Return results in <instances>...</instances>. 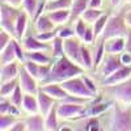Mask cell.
<instances>
[{
	"label": "cell",
	"mask_w": 131,
	"mask_h": 131,
	"mask_svg": "<svg viewBox=\"0 0 131 131\" xmlns=\"http://www.w3.org/2000/svg\"><path fill=\"white\" fill-rule=\"evenodd\" d=\"M84 71L85 70L81 66L72 62L71 59H68L64 55L59 59H55V62L52 63L50 76L45 84H50V83H59L60 84V83L67 81L70 79L81 76L84 73ZM45 84H42V85H45Z\"/></svg>",
	"instance_id": "1"
},
{
	"label": "cell",
	"mask_w": 131,
	"mask_h": 131,
	"mask_svg": "<svg viewBox=\"0 0 131 131\" xmlns=\"http://www.w3.org/2000/svg\"><path fill=\"white\" fill-rule=\"evenodd\" d=\"M128 29H130V25L127 23V20H125L122 16H110L107 20V24L104 29V33H102V41L106 42L112 38H126L127 33H128Z\"/></svg>",
	"instance_id": "2"
},
{
	"label": "cell",
	"mask_w": 131,
	"mask_h": 131,
	"mask_svg": "<svg viewBox=\"0 0 131 131\" xmlns=\"http://www.w3.org/2000/svg\"><path fill=\"white\" fill-rule=\"evenodd\" d=\"M112 131H131V106L126 109L118 104L113 106Z\"/></svg>",
	"instance_id": "3"
},
{
	"label": "cell",
	"mask_w": 131,
	"mask_h": 131,
	"mask_svg": "<svg viewBox=\"0 0 131 131\" xmlns=\"http://www.w3.org/2000/svg\"><path fill=\"white\" fill-rule=\"evenodd\" d=\"M18 15H20V10H17V8L7 5L4 3H2V5H0V24H2V29L13 37H16V21H17Z\"/></svg>",
	"instance_id": "4"
},
{
	"label": "cell",
	"mask_w": 131,
	"mask_h": 131,
	"mask_svg": "<svg viewBox=\"0 0 131 131\" xmlns=\"http://www.w3.org/2000/svg\"><path fill=\"white\" fill-rule=\"evenodd\" d=\"M60 85L64 88V91L68 94H73V96H79L83 98H86V100H92V98L96 97V94H93L88 88L83 80V76H78V78L70 79L67 81L60 83Z\"/></svg>",
	"instance_id": "5"
},
{
	"label": "cell",
	"mask_w": 131,
	"mask_h": 131,
	"mask_svg": "<svg viewBox=\"0 0 131 131\" xmlns=\"http://www.w3.org/2000/svg\"><path fill=\"white\" fill-rule=\"evenodd\" d=\"M104 91L109 94H112L118 102L125 105H131V79L117 85L104 86Z\"/></svg>",
	"instance_id": "6"
},
{
	"label": "cell",
	"mask_w": 131,
	"mask_h": 131,
	"mask_svg": "<svg viewBox=\"0 0 131 131\" xmlns=\"http://www.w3.org/2000/svg\"><path fill=\"white\" fill-rule=\"evenodd\" d=\"M37 79H34L30 73H28V71L21 67L20 68V75H18V83L20 86L23 88L25 94H36L39 92V86L37 84Z\"/></svg>",
	"instance_id": "7"
},
{
	"label": "cell",
	"mask_w": 131,
	"mask_h": 131,
	"mask_svg": "<svg viewBox=\"0 0 131 131\" xmlns=\"http://www.w3.org/2000/svg\"><path fill=\"white\" fill-rule=\"evenodd\" d=\"M85 110V105L75 104H58V115L60 119H79V117Z\"/></svg>",
	"instance_id": "8"
},
{
	"label": "cell",
	"mask_w": 131,
	"mask_h": 131,
	"mask_svg": "<svg viewBox=\"0 0 131 131\" xmlns=\"http://www.w3.org/2000/svg\"><path fill=\"white\" fill-rule=\"evenodd\" d=\"M81 39L73 37L64 41V55L72 62L80 66V51H81Z\"/></svg>",
	"instance_id": "9"
},
{
	"label": "cell",
	"mask_w": 131,
	"mask_h": 131,
	"mask_svg": "<svg viewBox=\"0 0 131 131\" xmlns=\"http://www.w3.org/2000/svg\"><path fill=\"white\" fill-rule=\"evenodd\" d=\"M131 79V67L128 66H122L121 68H118L115 72H113L110 76L104 79V86H110V85H117L125 83Z\"/></svg>",
	"instance_id": "10"
},
{
	"label": "cell",
	"mask_w": 131,
	"mask_h": 131,
	"mask_svg": "<svg viewBox=\"0 0 131 131\" xmlns=\"http://www.w3.org/2000/svg\"><path fill=\"white\" fill-rule=\"evenodd\" d=\"M121 59H119V55H112V54H106V57L101 64V75L102 78H107L110 76L113 72H115L118 68L122 67Z\"/></svg>",
	"instance_id": "11"
},
{
	"label": "cell",
	"mask_w": 131,
	"mask_h": 131,
	"mask_svg": "<svg viewBox=\"0 0 131 131\" xmlns=\"http://www.w3.org/2000/svg\"><path fill=\"white\" fill-rule=\"evenodd\" d=\"M101 98L98 97L97 100L92 104V107H89L88 110H84L83 114L79 117V119L83 118H97L98 115H101L102 113H105L106 110H109L110 107H113L114 105L112 102H100Z\"/></svg>",
	"instance_id": "12"
},
{
	"label": "cell",
	"mask_w": 131,
	"mask_h": 131,
	"mask_svg": "<svg viewBox=\"0 0 131 131\" xmlns=\"http://www.w3.org/2000/svg\"><path fill=\"white\" fill-rule=\"evenodd\" d=\"M37 98H38V105H39V114H42L43 117H46L51 112V109L57 105L55 98H52L51 96L45 93L41 88H39V92L37 93Z\"/></svg>",
	"instance_id": "13"
},
{
	"label": "cell",
	"mask_w": 131,
	"mask_h": 131,
	"mask_svg": "<svg viewBox=\"0 0 131 131\" xmlns=\"http://www.w3.org/2000/svg\"><path fill=\"white\" fill-rule=\"evenodd\" d=\"M41 89L45 93H47L49 96H51L52 98H55L57 101H63L68 96V93L64 91V88L59 83H50V84L41 85Z\"/></svg>",
	"instance_id": "14"
},
{
	"label": "cell",
	"mask_w": 131,
	"mask_h": 131,
	"mask_svg": "<svg viewBox=\"0 0 131 131\" xmlns=\"http://www.w3.org/2000/svg\"><path fill=\"white\" fill-rule=\"evenodd\" d=\"M18 75H20V67H18L17 62L2 66V72H0V84L17 79Z\"/></svg>",
	"instance_id": "15"
},
{
	"label": "cell",
	"mask_w": 131,
	"mask_h": 131,
	"mask_svg": "<svg viewBox=\"0 0 131 131\" xmlns=\"http://www.w3.org/2000/svg\"><path fill=\"white\" fill-rule=\"evenodd\" d=\"M23 46L25 51L28 52H34V51H47L49 45L45 42H41L36 36H29L23 41Z\"/></svg>",
	"instance_id": "16"
},
{
	"label": "cell",
	"mask_w": 131,
	"mask_h": 131,
	"mask_svg": "<svg viewBox=\"0 0 131 131\" xmlns=\"http://www.w3.org/2000/svg\"><path fill=\"white\" fill-rule=\"evenodd\" d=\"M26 131H47L46 128V119L42 114L29 115L26 119Z\"/></svg>",
	"instance_id": "17"
},
{
	"label": "cell",
	"mask_w": 131,
	"mask_h": 131,
	"mask_svg": "<svg viewBox=\"0 0 131 131\" xmlns=\"http://www.w3.org/2000/svg\"><path fill=\"white\" fill-rule=\"evenodd\" d=\"M126 47V38H112L105 42V50L106 54H112V55H119L125 51Z\"/></svg>",
	"instance_id": "18"
},
{
	"label": "cell",
	"mask_w": 131,
	"mask_h": 131,
	"mask_svg": "<svg viewBox=\"0 0 131 131\" xmlns=\"http://www.w3.org/2000/svg\"><path fill=\"white\" fill-rule=\"evenodd\" d=\"M23 109L30 115L39 114V105H38V98L36 94H25L24 101H23Z\"/></svg>",
	"instance_id": "19"
},
{
	"label": "cell",
	"mask_w": 131,
	"mask_h": 131,
	"mask_svg": "<svg viewBox=\"0 0 131 131\" xmlns=\"http://www.w3.org/2000/svg\"><path fill=\"white\" fill-rule=\"evenodd\" d=\"M91 0H72L71 7V21H76L81 17V15L89 8Z\"/></svg>",
	"instance_id": "20"
},
{
	"label": "cell",
	"mask_w": 131,
	"mask_h": 131,
	"mask_svg": "<svg viewBox=\"0 0 131 131\" xmlns=\"http://www.w3.org/2000/svg\"><path fill=\"white\" fill-rule=\"evenodd\" d=\"M50 20L54 23L55 26L64 25L66 23L71 21V9H63V10H54V12L47 13Z\"/></svg>",
	"instance_id": "21"
},
{
	"label": "cell",
	"mask_w": 131,
	"mask_h": 131,
	"mask_svg": "<svg viewBox=\"0 0 131 131\" xmlns=\"http://www.w3.org/2000/svg\"><path fill=\"white\" fill-rule=\"evenodd\" d=\"M46 119V128L47 131H58L59 126V115H58V104L51 109V112L45 117Z\"/></svg>",
	"instance_id": "22"
},
{
	"label": "cell",
	"mask_w": 131,
	"mask_h": 131,
	"mask_svg": "<svg viewBox=\"0 0 131 131\" xmlns=\"http://www.w3.org/2000/svg\"><path fill=\"white\" fill-rule=\"evenodd\" d=\"M34 25H36V29H37L38 33H46V31L55 30V25H54V23L50 20L47 13L42 15L38 20H36Z\"/></svg>",
	"instance_id": "23"
},
{
	"label": "cell",
	"mask_w": 131,
	"mask_h": 131,
	"mask_svg": "<svg viewBox=\"0 0 131 131\" xmlns=\"http://www.w3.org/2000/svg\"><path fill=\"white\" fill-rule=\"evenodd\" d=\"M28 21H29V16L28 13H25L24 10L20 12L17 21H16V38L17 39H23L25 33H26V28H28Z\"/></svg>",
	"instance_id": "24"
},
{
	"label": "cell",
	"mask_w": 131,
	"mask_h": 131,
	"mask_svg": "<svg viewBox=\"0 0 131 131\" xmlns=\"http://www.w3.org/2000/svg\"><path fill=\"white\" fill-rule=\"evenodd\" d=\"M13 62H17V57H16L13 41H12V43L7 49L0 51V63H2V66H5V64H10Z\"/></svg>",
	"instance_id": "25"
},
{
	"label": "cell",
	"mask_w": 131,
	"mask_h": 131,
	"mask_svg": "<svg viewBox=\"0 0 131 131\" xmlns=\"http://www.w3.org/2000/svg\"><path fill=\"white\" fill-rule=\"evenodd\" d=\"M72 0H50L46 5V13L54 12V10H63V9H71Z\"/></svg>",
	"instance_id": "26"
},
{
	"label": "cell",
	"mask_w": 131,
	"mask_h": 131,
	"mask_svg": "<svg viewBox=\"0 0 131 131\" xmlns=\"http://www.w3.org/2000/svg\"><path fill=\"white\" fill-rule=\"evenodd\" d=\"M80 66L84 70H93V57L89 49L85 47L84 45L81 46L80 51Z\"/></svg>",
	"instance_id": "27"
},
{
	"label": "cell",
	"mask_w": 131,
	"mask_h": 131,
	"mask_svg": "<svg viewBox=\"0 0 131 131\" xmlns=\"http://www.w3.org/2000/svg\"><path fill=\"white\" fill-rule=\"evenodd\" d=\"M105 13L102 12L101 9H94V8H88L85 10V12L81 15V20H84L86 24H89V25H93L96 21L100 18L101 16H104Z\"/></svg>",
	"instance_id": "28"
},
{
	"label": "cell",
	"mask_w": 131,
	"mask_h": 131,
	"mask_svg": "<svg viewBox=\"0 0 131 131\" xmlns=\"http://www.w3.org/2000/svg\"><path fill=\"white\" fill-rule=\"evenodd\" d=\"M26 60H31L37 64H50L51 59L45 54V51H34V52H28L26 51Z\"/></svg>",
	"instance_id": "29"
},
{
	"label": "cell",
	"mask_w": 131,
	"mask_h": 131,
	"mask_svg": "<svg viewBox=\"0 0 131 131\" xmlns=\"http://www.w3.org/2000/svg\"><path fill=\"white\" fill-rule=\"evenodd\" d=\"M51 50H52V58L59 59L64 57V39L57 36L51 42Z\"/></svg>",
	"instance_id": "30"
},
{
	"label": "cell",
	"mask_w": 131,
	"mask_h": 131,
	"mask_svg": "<svg viewBox=\"0 0 131 131\" xmlns=\"http://www.w3.org/2000/svg\"><path fill=\"white\" fill-rule=\"evenodd\" d=\"M106 57V50H105V42L101 41L100 45L97 46V50L94 51V57H93V70L98 68L102 64L104 59Z\"/></svg>",
	"instance_id": "31"
},
{
	"label": "cell",
	"mask_w": 131,
	"mask_h": 131,
	"mask_svg": "<svg viewBox=\"0 0 131 131\" xmlns=\"http://www.w3.org/2000/svg\"><path fill=\"white\" fill-rule=\"evenodd\" d=\"M17 85H18V80L17 79L7 81V83H3L2 86H0V97H4V98L10 97V94L15 92Z\"/></svg>",
	"instance_id": "32"
},
{
	"label": "cell",
	"mask_w": 131,
	"mask_h": 131,
	"mask_svg": "<svg viewBox=\"0 0 131 131\" xmlns=\"http://www.w3.org/2000/svg\"><path fill=\"white\" fill-rule=\"evenodd\" d=\"M17 121H18L17 117H13L10 114L0 115V131H9L16 125Z\"/></svg>",
	"instance_id": "33"
},
{
	"label": "cell",
	"mask_w": 131,
	"mask_h": 131,
	"mask_svg": "<svg viewBox=\"0 0 131 131\" xmlns=\"http://www.w3.org/2000/svg\"><path fill=\"white\" fill-rule=\"evenodd\" d=\"M109 17H110V16L104 15V16H101V17L98 18L96 23L92 25V26H93V31H94V37H96V39H97L98 37H101V36H102L104 29H105V26H106V24H107Z\"/></svg>",
	"instance_id": "34"
},
{
	"label": "cell",
	"mask_w": 131,
	"mask_h": 131,
	"mask_svg": "<svg viewBox=\"0 0 131 131\" xmlns=\"http://www.w3.org/2000/svg\"><path fill=\"white\" fill-rule=\"evenodd\" d=\"M24 96H25V93H24L23 88L20 86V83H18V85L16 86V89H15V92L10 94L9 100H10V102H12L13 105L21 107V106H23V101H24Z\"/></svg>",
	"instance_id": "35"
},
{
	"label": "cell",
	"mask_w": 131,
	"mask_h": 131,
	"mask_svg": "<svg viewBox=\"0 0 131 131\" xmlns=\"http://www.w3.org/2000/svg\"><path fill=\"white\" fill-rule=\"evenodd\" d=\"M38 3H39L38 0H24V4H23L24 12L28 13V16L33 18V17H34V15H36Z\"/></svg>",
	"instance_id": "36"
},
{
	"label": "cell",
	"mask_w": 131,
	"mask_h": 131,
	"mask_svg": "<svg viewBox=\"0 0 131 131\" xmlns=\"http://www.w3.org/2000/svg\"><path fill=\"white\" fill-rule=\"evenodd\" d=\"M23 67L28 71V73H30L34 79L38 80V76H39V67H41V64H37L34 62H31V60H26L24 62V66Z\"/></svg>",
	"instance_id": "37"
},
{
	"label": "cell",
	"mask_w": 131,
	"mask_h": 131,
	"mask_svg": "<svg viewBox=\"0 0 131 131\" xmlns=\"http://www.w3.org/2000/svg\"><path fill=\"white\" fill-rule=\"evenodd\" d=\"M73 29H75V33H76V37L83 41L85 31H86V29H88V24H86L84 20L79 18V20L75 21V28Z\"/></svg>",
	"instance_id": "38"
},
{
	"label": "cell",
	"mask_w": 131,
	"mask_h": 131,
	"mask_svg": "<svg viewBox=\"0 0 131 131\" xmlns=\"http://www.w3.org/2000/svg\"><path fill=\"white\" fill-rule=\"evenodd\" d=\"M12 41H13V36H10L9 33L2 29V31H0V51L7 49L12 43Z\"/></svg>",
	"instance_id": "39"
},
{
	"label": "cell",
	"mask_w": 131,
	"mask_h": 131,
	"mask_svg": "<svg viewBox=\"0 0 131 131\" xmlns=\"http://www.w3.org/2000/svg\"><path fill=\"white\" fill-rule=\"evenodd\" d=\"M13 46H15V52H16V57H17V62H26V51L24 49V46H21L20 43L13 39Z\"/></svg>",
	"instance_id": "40"
},
{
	"label": "cell",
	"mask_w": 131,
	"mask_h": 131,
	"mask_svg": "<svg viewBox=\"0 0 131 131\" xmlns=\"http://www.w3.org/2000/svg\"><path fill=\"white\" fill-rule=\"evenodd\" d=\"M57 36H58V29L51 30V31H46V33H37L36 37H37L41 42L47 43V42H52V39L55 38Z\"/></svg>",
	"instance_id": "41"
},
{
	"label": "cell",
	"mask_w": 131,
	"mask_h": 131,
	"mask_svg": "<svg viewBox=\"0 0 131 131\" xmlns=\"http://www.w3.org/2000/svg\"><path fill=\"white\" fill-rule=\"evenodd\" d=\"M58 37H60L62 39H70V38H73L76 37V33H75V29H71L68 26H63V28H59L58 29Z\"/></svg>",
	"instance_id": "42"
},
{
	"label": "cell",
	"mask_w": 131,
	"mask_h": 131,
	"mask_svg": "<svg viewBox=\"0 0 131 131\" xmlns=\"http://www.w3.org/2000/svg\"><path fill=\"white\" fill-rule=\"evenodd\" d=\"M85 131H104V128L97 118H89L85 126Z\"/></svg>",
	"instance_id": "43"
},
{
	"label": "cell",
	"mask_w": 131,
	"mask_h": 131,
	"mask_svg": "<svg viewBox=\"0 0 131 131\" xmlns=\"http://www.w3.org/2000/svg\"><path fill=\"white\" fill-rule=\"evenodd\" d=\"M46 5H47V0H41L38 3V7H37V10H36V15L33 17V21L38 20L42 15L46 13Z\"/></svg>",
	"instance_id": "44"
},
{
	"label": "cell",
	"mask_w": 131,
	"mask_h": 131,
	"mask_svg": "<svg viewBox=\"0 0 131 131\" xmlns=\"http://www.w3.org/2000/svg\"><path fill=\"white\" fill-rule=\"evenodd\" d=\"M96 41V37H94V31H93V26H88L86 29L85 34H84V38H83V42L85 45H91Z\"/></svg>",
	"instance_id": "45"
},
{
	"label": "cell",
	"mask_w": 131,
	"mask_h": 131,
	"mask_svg": "<svg viewBox=\"0 0 131 131\" xmlns=\"http://www.w3.org/2000/svg\"><path fill=\"white\" fill-rule=\"evenodd\" d=\"M10 105H12L10 100H8V98H4V97H2V100H0V115L8 114V110H9Z\"/></svg>",
	"instance_id": "46"
},
{
	"label": "cell",
	"mask_w": 131,
	"mask_h": 131,
	"mask_svg": "<svg viewBox=\"0 0 131 131\" xmlns=\"http://www.w3.org/2000/svg\"><path fill=\"white\" fill-rule=\"evenodd\" d=\"M83 80H84V83L86 85V88H88L93 94H97V85L94 84V81L92 79H89V78H86V76H83Z\"/></svg>",
	"instance_id": "47"
},
{
	"label": "cell",
	"mask_w": 131,
	"mask_h": 131,
	"mask_svg": "<svg viewBox=\"0 0 131 131\" xmlns=\"http://www.w3.org/2000/svg\"><path fill=\"white\" fill-rule=\"evenodd\" d=\"M119 59H121V63L123 66H128L131 67V54L127 51H123L122 54H119Z\"/></svg>",
	"instance_id": "48"
},
{
	"label": "cell",
	"mask_w": 131,
	"mask_h": 131,
	"mask_svg": "<svg viewBox=\"0 0 131 131\" xmlns=\"http://www.w3.org/2000/svg\"><path fill=\"white\" fill-rule=\"evenodd\" d=\"M2 3H4L7 5H10L13 8H20L24 4V0H2Z\"/></svg>",
	"instance_id": "49"
},
{
	"label": "cell",
	"mask_w": 131,
	"mask_h": 131,
	"mask_svg": "<svg viewBox=\"0 0 131 131\" xmlns=\"http://www.w3.org/2000/svg\"><path fill=\"white\" fill-rule=\"evenodd\" d=\"M9 131H26V122L25 121H17L16 125Z\"/></svg>",
	"instance_id": "50"
},
{
	"label": "cell",
	"mask_w": 131,
	"mask_h": 131,
	"mask_svg": "<svg viewBox=\"0 0 131 131\" xmlns=\"http://www.w3.org/2000/svg\"><path fill=\"white\" fill-rule=\"evenodd\" d=\"M125 51L130 52L131 54V26L128 29V33L126 36V47H125Z\"/></svg>",
	"instance_id": "51"
},
{
	"label": "cell",
	"mask_w": 131,
	"mask_h": 131,
	"mask_svg": "<svg viewBox=\"0 0 131 131\" xmlns=\"http://www.w3.org/2000/svg\"><path fill=\"white\" fill-rule=\"evenodd\" d=\"M104 0H91L89 2V8H94V9H101Z\"/></svg>",
	"instance_id": "52"
},
{
	"label": "cell",
	"mask_w": 131,
	"mask_h": 131,
	"mask_svg": "<svg viewBox=\"0 0 131 131\" xmlns=\"http://www.w3.org/2000/svg\"><path fill=\"white\" fill-rule=\"evenodd\" d=\"M123 2V0H110V3H112V5L114 7V8H117V7H119L121 5V3Z\"/></svg>",
	"instance_id": "53"
},
{
	"label": "cell",
	"mask_w": 131,
	"mask_h": 131,
	"mask_svg": "<svg viewBox=\"0 0 131 131\" xmlns=\"http://www.w3.org/2000/svg\"><path fill=\"white\" fill-rule=\"evenodd\" d=\"M58 131H73L70 126H67V125H64V126H60V128L58 130Z\"/></svg>",
	"instance_id": "54"
},
{
	"label": "cell",
	"mask_w": 131,
	"mask_h": 131,
	"mask_svg": "<svg viewBox=\"0 0 131 131\" xmlns=\"http://www.w3.org/2000/svg\"><path fill=\"white\" fill-rule=\"evenodd\" d=\"M123 2H125L126 4H131V0H123Z\"/></svg>",
	"instance_id": "55"
},
{
	"label": "cell",
	"mask_w": 131,
	"mask_h": 131,
	"mask_svg": "<svg viewBox=\"0 0 131 131\" xmlns=\"http://www.w3.org/2000/svg\"><path fill=\"white\" fill-rule=\"evenodd\" d=\"M47 2H50V0H47Z\"/></svg>",
	"instance_id": "56"
}]
</instances>
